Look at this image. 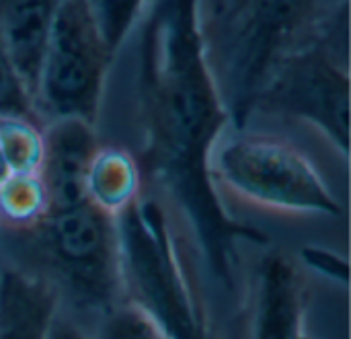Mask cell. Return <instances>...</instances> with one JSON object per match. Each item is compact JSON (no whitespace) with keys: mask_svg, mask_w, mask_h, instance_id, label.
<instances>
[{"mask_svg":"<svg viewBox=\"0 0 351 339\" xmlns=\"http://www.w3.org/2000/svg\"><path fill=\"white\" fill-rule=\"evenodd\" d=\"M49 212L47 191L37 171L10 173L0 183V229H25Z\"/></svg>","mask_w":351,"mask_h":339,"instance_id":"obj_12","label":"cell"},{"mask_svg":"<svg viewBox=\"0 0 351 339\" xmlns=\"http://www.w3.org/2000/svg\"><path fill=\"white\" fill-rule=\"evenodd\" d=\"M0 150L10 173H33L43 152L41 126L25 117H0Z\"/></svg>","mask_w":351,"mask_h":339,"instance_id":"obj_13","label":"cell"},{"mask_svg":"<svg viewBox=\"0 0 351 339\" xmlns=\"http://www.w3.org/2000/svg\"><path fill=\"white\" fill-rule=\"evenodd\" d=\"M64 0H0V33L31 99L41 54Z\"/></svg>","mask_w":351,"mask_h":339,"instance_id":"obj_10","label":"cell"},{"mask_svg":"<svg viewBox=\"0 0 351 339\" xmlns=\"http://www.w3.org/2000/svg\"><path fill=\"white\" fill-rule=\"evenodd\" d=\"M90 336L93 339H171L152 317L130 303H121L107 313Z\"/></svg>","mask_w":351,"mask_h":339,"instance_id":"obj_14","label":"cell"},{"mask_svg":"<svg viewBox=\"0 0 351 339\" xmlns=\"http://www.w3.org/2000/svg\"><path fill=\"white\" fill-rule=\"evenodd\" d=\"M348 33L350 19L346 16L319 39L288 56L267 78L245 117L300 132L350 165Z\"/></svg>","mask_w":351,"mask_h":339,"instance_id":"obj_5","label":"cell"},{"mask_svg":"<svg viewBox=\"0 0 351 339\" xmlns=\"http://www.w3.org/2000/svg\"><path fill=\"white\" fill-rule=\"evenodd\" d=\"M0 264L49 284L58 307L88 331L123 303L115 216L90 202L0 229Z\"/></svg>","mask_w":351,"mask_h":339,"instance_id":"obj_4","label":"cell"},{"mask_svg":"<svg viewBox=\"0 0 351 339\" xmlns=\"http://www.w3.org/2000/svg\"><path fill=\"white\" fill-rule=\"evenodd\" d=\"M0 117H25L39 124L35 115L33 99L12 64L2 33H0Z\"/></svg>","mask_w":351,"mask_h":339,"instance_id":"obj_16","label":"cell"},{"mask_svg":"<svg viewBox=\"0 0 351 339\" xmlns=\"http://www.w3.org/2000/svg\"><path fill=\"white\" fill-rule=\"evenodd\" d=\"M346 16L350 0H199L206 56L228 119H243L274 70Z\"/></svg>","mask_w":351,"mask_h":339,"instance_id":"obj_3","label":"cell"},{"mask_svg":"<svg viewBox=\"0 0 351 339\" xmlns=\"http://www.w3.org/2000/svg\"><path fill=\"white\" fill-rule=\"evenodd\" d=\"M86 202L117 216L144 191V171L134 152L123 146L101 142L86 173Z\"/></svg>","mask_w":351,"mask_h":339,"instance_id":"obj_11","label":"cell"},{"mask_svg":"<svg viewBox=\"0 0 351 339\" xmlns=\"http://www.w3.org/2000/svg\"><path fill=\"white\" fill-rule=\"evenodd\" d=\"M113 54L86 0H64L49 29L33 107L39 124L80 117L95 124Z\"/></svg>","mask_w":351,"mask_h":339,"instance_id":"obj_6","label":"cell"},{"mask_svg":"<svg viewBox=\"0 0 351 339\" xmlns=\"http://www.w3.org/2000/svg\"><path fill=\"white\" fill-rule=\"evenodd\" d=\"M105 43L115 56L132 31L146 0H86Z\"/></svg>","mask_w":351,"mask_h":339,"instance_id":"obj_15","label":"cell"},{"mask_svg":"<svg viewBox=\"0 0 351 339\" xmlns=\"http://www.w3.org/2000/svg\"><path fill=\"white\" fill-rule=\"evenodd\" d=\"M306 331V288L294 259L265 251L247 270L245 299L230 339H302Z\"/></svg>","mask_w":351,"mask_h":339,"instance_id":"obj_7","label":"cell"},{"mask_svg":"<svg viewBox=\"0 0 351 339\" xmlns=\"http://www.w3.org/2000/svg\"><path fill=\"white\" fill-rule=\"evenodd\" d=\"M249 243H251V241H249ZM243 274H245V272H243ZM208 282H210V280H208ZM241 284H243V282H241ZM237 296H239V294H237ZM214 299H216V296H214ZM234 301H237V299H234ZM234 301H232V303H234ZM216 303H218V301H216ZM232 303H228V305H232ZM218 305H220V303H218ZM228 305H220V307H228Z\"/></svg>","mask_w":351,"mask_h":339,"instance_id":"obj_19","label":"cell"},{"mask_svg":"<svg viewBox=\"0 0 351 339\" xmlns=\"http://www.w3.org/2000/svg\"><path fill=\"white\" fill-rule=\"evenodd\" d=\"M45 339H93V336L86 327H82L76 319H72L58 307Z\"/></svg>","mask_w":351,"mask_h":339,"instance_id":"obj_17","label":"cell"},{"mask_svg":"<svg viewBox=\"0 0 351 339\" xmlns=\"http://www.w3.org/2000/svg\"><path fill=\"white\" fill-rule=\"evenodd\" d=\"M43 152L39 177L47 191L49 212L86 202V173L101 140L95 124L80 117L51 119L41 126Z\"/></svg>","mask_w":351,"mask_h":339,"instance_id":"obj_8","label":"cell"},{"mask_svg":"<svg viewBox=\"0 0 351 339\" xmlns=\"http://www.w3.org/2000/svg\"><path fill=\"white\" fill-rule=\"evenodd\" d=\"M58 305L49 284L0 264V339H45Z\"/></svg>","mask_w":351,"mask_h":339,"instance_id":"obj_9","label":"cell"},{"mask_svg":"<svg viewBox=\"0 0 351 339\" xmlns=\"http://www.w3.org/2000/svg\"><path fill=\"white\" fill-rule=\"evenodd\" d=\"M302 339H315V338H313V336H311L308 331H304V336H302Z\"/></svg>","mask_w":351,"mask_h":339,"instance_id":"obj_20","label":"cell"},{"mask_svg":"<svg viewBox=\"0 0 351 339\" xmlns=\"http://www.w3.org/2000/svg\"><path fill=\"white\" fill-rule=\"evenodd\" d=\"M348 173L350 165L304 134L253 117L226 119L204 154L208 187L232 222L237 212L335 220L346 214Z\"/></svg>","mask_w":351,"mask_h":339,"instance_id":"obj_2","label":"cell"},{"mask_svg":"<svg viewBox=\"0 0 351 339\" xmlns=\"http://www.w3.org/2000/svg\"><path fill=\"white\" fill-rule=\"evenodd\" d=\"M8 175H10V169H8V165H6V161H4V156H2V150H0V183H2Z\"/></svg>","mask_w":351,"mask_h":339,"instance_id":"obj_18","label":"cell"},{"mask_svg":"<svg viewBox=\"0 0 351 339\" xmlns=\"http://www.w3.org/2000/svg\"><path fill=\"white\" fill-rule=\"evenodd\" d=\"M228 119L208 64L199 0H146L111 60L95 130L134 152L144 185L206 241L232 226L204 177V154Z\"/></svg>","mask_w":351,"mask_h":339,"instance_id":"obj_1","label":"cell"}]
</instances>
